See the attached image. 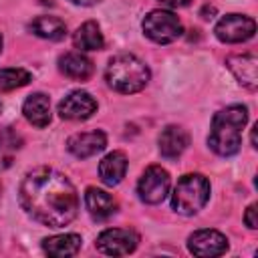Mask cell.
<instances>
[{
  "mask_svg": "<svg viewBox=\"0 0 258 258\" xmlns=\"http://www.w3.org/2000/svg\"><path fill=\"white\" fill-rule=\"evenodd\" d=\"M81 236L79 234H58L42 240V250L52 258H69L81 250Z\"/></svg>",
  "mask_w": 258,
  "mask_h": 258,
  "instance_id": "cell-18",
  "label": "cell"
},
{
  "mask_svg": "<svg viewBox=\"0 0 258 258\" xmlns=\"http://www.w3.org/2000/svg\"><path fill=\"white\" fill-rule=\"evenodd\" d=\"M22 147V137L12 129V127H2L0 129V153L4 151H14Z\"/></svg>",
  "mask_w": 258,
  "mask_h": 258,
  "instance_id": "cell-22",
  "label": "cell"
},
{
  "mask_svg": "<svg viewBox=\"0 0 258 258\" xmlns=\"http://www.w3.org/2000/svg\"><path fill=\"white\" fill-rule=\"evenodd\" d=\"M73 44L75 48H79V52H87V50H101L105 46V38L101 32V26L95 20H87L83 22L77 32L73 34Z\"/></svg>",
  "mask_w": 258,
  "mask_h": 258,
  "instance_id": "cell-19",
  "label": "cell"
},
{
  "mask_svg": "<svg viewBox=\"0 0 258 258\" xmlns=\"http://www.w3.org/2000/svg\"><path fill=\"white\" fill-rule=\"evenodd\" d=\"M0 194H2V183H0Z\"/></svg>",
  "mask_w": 258,
  "mask_h": 258,
  "instance_id": "cell-27",
  "label": "cell"
},
{
  "mask_svg": "<svg viewBox=\"0 0 258 258\" xmlns=\"http://www.w3.org/2000/svg\"><path fill=\"white\" fill-rule=\"evenodd\" d=\"M85 206L87 212L95 218V220H107L117 212V200L107 194L105 189H99L95 185L87 187L85 191Z\"/></svg>",
  "mask_w": 258,
  "mask_h": 258,
  "instance_id": "cell-14",
  "label": "cell"
},
{
  "mask_svg": "<svg viewBox=\"0 0 258 258\" xmlns=\"http://www.w3.org/2000/svg\"><path fill=\"white\" fill-rule=\"evenodd\" d=\"M58 69L64 77L73 81H87L93 75V60L83 52H64L58 58Z\"/></svg>",
  "mask_w": 258,
  "mask_h": 258,
  "instance_id": "cell-17",
  "label": "cell"
},
{
  "mask_svg": "<svg viewBox=\"0 0 258 258\" xmlns=\"http://www.w3.org/2000/svg\"><path fill=\"white\" fill-rule=\"evenodd\" d=\"M226 67L230 69V73L236 77V81L250 89L256 91L258 89V58L252 52H242V54H230L226 58Z\"/></svg>",
  "mask_w": 258,
  "mask_h": 258,
  "instance_id": "cell-11",
  "label": "cell"
},
{
  "mask_svg": "<svg viewBox=\"0 0 258 258\" xmlns=\"http://www.w3.org/2000/svg\"><path fill=\"white\" fill-rule=\"evenodd\" d=\"M107 145V135L103 131H85V133H75L67 139V149L79 159L93 157L101 153Z\"/></svg>",
  "mask_w": 258,
  "mask_h": 258,
  "instance_id": "cell-12",
  "label": "cell"
},
{
  "mask_svg": "<svg viewBox=\"0 0 258 258\" xmlns=\"http://www.w3.org/2000/svg\"><path fill=\"white\" fill-rule=\"evenodd\" d=\"M32 81V75L26 69H0V93L20 89Z\"/></svg>",
  "mask_w": 258,
  "mask_h": 258,
  "instance_id": "cell-21",
  "label": "cell"
},
{
  "mask_svg": "<svg viewBox=\"0 0 258 258\" xmlns=\"http://www.w3.org/2000/svg\"><path fill=\"white\" fill-rule=\"evenodd\" d=\"M127 155L123 151H111L107 153L99 163V177L105 185H117L127 173Z\"/></svg>",
  "mask_w": 258,
  "mask_h": 258,
  "instance_id": "cell-15",
  "label": "cell"
},
{
  "mask_svg": "<svg viewBox=\"0 0 258 258\" xmlns=\"http://www.w3.org/2000/svg\"><path fill=\"white\" fill-rule=\"evenodd\" d=\"M22 113H24L28 123H32L34 127L42 129V127H46L50 123V99L44 93H32L24 101Z\"/></svg>",
  "mask_w": 258,
  "mask_h": 258,
  "instance_id": "cell-16",
  "label": "cell"
},
{
  "mask_svg": "<svg viewBox=\"0 0 258 258\" xmlns=\"http://www.w3.org/2000/svg\"><path fill=\"white\" fill-rule=\"evenodd\" d=\"M210 200V181L202 173H185L171 194V208L181 216L198 214Z\"/></svg>",
  "mask_w": 258,
  "mask_h": 258,
  "instance_id": "cell-4",
  "label": "cell"
},
{
  "mask_svg": "<svg viewBox=\"0 0 258 258\" xmlns=\"http://www.w3.org/2000/svg\"><path fill=\"white\" fill-rule=\"evenodd\" d=\"M187 250L200 258L222 256L228 250V238L218 230H196L187 238Z\"/></svg>",
  "mask_w": 258,
  "mask_h": 258,
  "instance_id": "cell-9",
  "label": "cell"
},
{
  "mask_svg": "<svg viewBox=\"0 0 258 258\" xmlns=\"http://www.w3.org/2000/svg\"><path fill=\"white\" fill-rule=\"evenodd\" d=\"M0 113H2V103H0Z\"/></svg>",
  "mask_w": 258,
  "mask_h": 258,
  "instance_id": "cell-28",
  "label": "cell"
},
{
  "mask_svg": "<svg viewBox=\"0 0 258 258\" xmlns=\"http://www.w3.org/2000/svg\"><path fill=\"white\" fill-rule=\"evenodd\" d=\"M157 143H159V153H161L163 157L175 159V157H179V155L187 149V145H189V135H187V131H185L183 127H179V125H167V127L159 133Z\"/></svg>",
  "mask_w": 258,
  "mask_h": 258,
  "instance_id": "cell-13",
  "label": "cell"
},
{
  "mask_svg": "<svg viewBox=\"0 0 258 258\" xmlns=\"http://www.w3.org/2000/svg\"><path fill=\"white\" fill-rule=\"evenodd\" d=\"M256 32V22L250 16L244 14H226L218 20L214 26V34L218 40L236 44V42H246L254 36Z\"/></svg>",
  "mask_w": 258,
  "mask_h": 258,
  "instance_id": "cell-8",
  "label": "cell"
},
{
  "mask_svg": "<svg viewBox=\"0 0 258 258\" xmlns=\"http://www.w3.org/2000/svg\"><path fill=\"white\" fill-rule=\"evenodd\" d=\"M139 244V234L129 228H107L97 236V250L107 256H127Z\"/></svg>",
  "mask_w": 258,
  "mask_h": 258,
  "instance_id": "cell-7",
  "label": "cell"
},
{
  "mask_svg": "<svg viewBox=\"0 0 258 258\" xmlns=\"http://www.w3.org/2000/svg\"><path fill=\"white\" fill-rule=\"evenodd\" d=\"M97 111V101L87 91H73L58 103V115L67 121H85Z\"/></svg>",
  "mask_w": 258,
  "mask_h": 258,
  "instance_id": "cell-10",
  "label": "cell"
},
{
  "mask_svg": "<svg viewBox=\"0 0 258 258\" xmlns=\"http://www.w3.org/2000/svg\"><path fill=\"white\" fill-rule=\"evenodd\" d=\"M169 185H171L169 173L161 165H149L137 183L139 200L145 204H151V206L161 204L169 191Z\"/></svg>",
  "mask_w": 258,
  "mask_h": 258,
  "instance_id": "cell-6",
  "label": "cell"
},
{
  "mask_svg": "<svg viewBox=\"0 0 258 258\" xmlns=\"http://www.w3.org/2000/svg\"><path fill=\"white\" fill-rule=\"evenodd\" d=\"M258 210H256V204H250L248 208H246V214H244V222H246V226L250 228V230H256L258 228Z\"/></svg>",
  "mask_w": 258,
  "mask_h": 258,
  "instance_id": "cell-23",
  "label": "cell"
},
{
  "mask_svg": "<svg viewBox=\"0 0 258 258\" xmlns=\"http://www.w3.org/2000/svg\"><path fill=\"white\" fill-rule=\"evenodd\" d=\"M141 28H143V34L157 44H169V42L177 40L183 32L181 20L171 10L147 12L143 22H141Z\"/></svg>",
  "mask_w": 258,
  "mask_h": 258,
  "instance_id": "cell-5",
  "label": "cell"
},
{
  "mask_svg": "<svg viewBox=\"0 0 258 258\" xmlns=\"http://www.w3.org/2000/svg\"><path fill=\"white\" fill-rule=\"evenodd\" d=\"M73 4H79V6H95V4H99L101 0H71Z\"/></svg>",
  "mask_w": 258,
  "mask_h": 258,
  "instance_id": "cell-25",
  "label": "cell"
},
{
  "mask_svg": "<svg viewBox=\"0 0 258 258\" xmlns=\"http://www.w3.org/2000/svg\"><path fill=\"white\" fill-rule=\"evenodd\" d=\"M149 77L151 75H149L147 64L131 52L115 54L105 69L107 85L113 91L123 93V95H133L145 89V85L149 83Z\"/></svg>",
  "mask_w": 258,
  "mask_h": 258,
  "instance_id": "cell-3",
  "label": "cell"
},
{
  "mask_svg": "<svg viewBox=\"0 0 258 258\" xmlns=\"http://www.w3.org/2000/svg\"><path fill=\"white\" fill-rule=\"evenodd\" d=\"M18 200L32 220L50 228L71 224L79 214V194L73 181L52 167L28 171L20 183Z\"/></svg>",
  "mask_w": 258,
  "mask_h": 258,
  "instance_id": "cell-1",
  "label": "cell"
},
{
  "mask_svg": "<svg viewBox=\"0 0 258 258\" xmlns=\"http://www.w3.org/2000/svg\"><path fill=\"white\" fill-rule=\"evenodd\" d=\"M0 52H2V34H0Z\"/></svg>",
  "mask_w": 258,
  "mask_h": 258,
  "instance_id": "cell-26",
  "label": "cell"
},
{
  "mask_svg": "<svg viewBox=\"0 0 258 258\" xmlns=\"http://www.w3.org/2000/svg\"><path fill=\"white\" fill-rule=\"evenodd\" d=\"M28 28L32 34L46 40H62L67 36V24L56 16H36Z\"/></svg>",
  "mask_w": 258,
  "mask_h": 258,
  "instance_id": "cell-20",
  "label": "cell"
},
{
  "mask_svg": "<svg viewBox=\"0 0 258 258\" xmlns=\"http://www.w3.org/2000/svg\"><path fill=\"white\" fill-rule=\"evenodd\" d=\"M248 121V109L244 105H230L220 109L210 127L208 145L216 155L230 157L240 151L242 145V129Z\"/></svg>",
  "mask_w": 258,
  "mask_h": 258,
  "instance_id": "cell-2",
  "label": "cell"
},
{
  "mask_svg": "<svg viewBox=\"0 0 258 258\" xmlns=\"http://www.w3.org/2000/svg\"><path fill=\"white\" fill-rule=\"evenodd\" d=\"M161 4H165V6H169V8H183V6H187L191 0H159Z\"/></svg>",
  "mask_w": 258,
  "mask_h": 258,
  "instance_id": "cell-24",
  "label": "cell"
}]
</instances>
